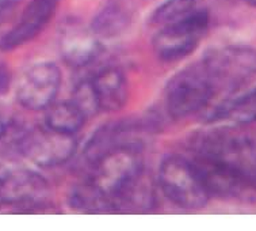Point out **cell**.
Returning a JSON list of instances; mask_svg holds the SVG:
<instances>
[{
  "label": "cell",
  "mask_w": 256,
  "mask_h": 231,
  "mask_svg": "<svg viewBox=\"0 0 256 231\" xmlns=\"http://www.w3.org/2000/svg\"><path fill=\"white\" fill-rule=\"evenodd\" d=\"M6 129H7V128H6L4 121H3V120H2V118H0V139H2V137L4 136Z\"/></svg>",
  "instance_id": "cell-22"
},
{
  "label": "cell",
  "mask_w": 256,
  "mask_h": 231,
  "mask_svg": "<svg viewBox=\"0 0 256 231\" xmlns=\"http://www.w3.org/2000/svg\"><path fill=\"white\" fill-rule=\"evenodd\" d=\"M208 28V13L191 10L186 15L164 25L154 38V52L164 62H174L188 56L200 45Z\"/></svg>",
  "instance_id": "cell-4"
},
{
  "label": "cell",
  "mask_w": 256,
  "mask_h": 231,
  "mask_svg": "<svg viewBox=\"0 0 256 231\" xmlns=\"http://www.w3.org/2000/svg\"><path fill=\"white\" fill-rule=\"evenodd\" d=\"M74 135L57 132L50 128L36 129L24 135L20 148L24 155L41 167H54L70 159L76 151Z\"/></svg>",
  "instance_id": "cell-7"
},
{
  "label": "cell",
  "mask_w": 256,
  "mask_h": 231,
  "mask_svg": "<svg viewBox=\"0 0 256 231\" xmlns=\"http://www.w3.org/2000/svg\"><path fill=\"white\" fill-rule=\"evenodd\" d=\"M86 117L79 109L76 108L72 102H64V104H52L48 108L45 123L46 127L54 129L57 132L74 135L83 127Z\"/></svg>",
  "instance_id": "cell-17"
},
{
  "label": "cell",
  "mask_w": 256,
  "mask_h": 231,
  "mask_svg": "<svg viewBox=\"0 0 256 231\" xmlns=\"http://www.w3.org/2000/svg\"><path fill=\"white\" fill-rule=\"evenodd\" d=\"M60 85V68L53 63H38L28 68L19 80L16 98L24 108L44 110L56 99Z\"/></svg>",
  "instance_id": "cell-9"
},
{
  "label": "cell",
  "mask_w": 256,
  "mask_h": 231,
  "mask_svg": "<svg viewBox=\"0 0 256 231\" xmlns=\"http://www.w3.org/2000/svg\"><path fill=\"white\" fill-rule=\"evenodd\" d=\"M7 86H8L7 72L2 71V70H0V91H3V90L7 89Z\"/></svg>",
  "instance_id": "cell-21"
},
{
  "label": "cell",
  "mask_w": 256,
  "mask_h": 231,
  "mask_svg": "<svg viewBox=\"0 0 256 231\" xmlns=\"http://www.w3.org/2000/svg\"><path fill=\"white\" fill-rule=\"evenodd\" d=\"M15 0H0V24L10 15V13L14 10Z\"/></svg>",
  "instance_id": "cell-20"
},
{
  "label": "cell",
  "mask_w": 256,
  "mask_h": 231,
  "mask_svg": "<svg viewBox=\"0 0 256 231\" xmlns=\"http://www.w3.org/2000/svg\"><path fill=\"white\" fill-rule=\"evenodd\" d=\"M214 89L202 64L190 67L175 75L166 90V105L170 116L183 118L208 106Z\"/></svg>",
  "instance_id": "cell-5"
},
{
  "label": "cell",
  "mask_w": 256,
  "mask_h": 231,
  "mask_svg": "<svg viewBox=\"0 0 256 231\" xmlns=\"http://www.w3.org/2000/svg\"><path fill=\"white\" fill-rule=\"evenodd\" d=\"M210 121H229L238 125L256 123V89L238 98L218 105L212 113Z\"/></svg>",
  "instance_id": "cell-15"
},
{
  "label": "cell",
  "mask_w": 256,
  "mask_h": 231,
  "mask_svg": "<svg viewBox=\"0 0 256 231\" xmlns=\"http://www.w3.org/2000/svg\"><path fill=\"white\" fill-rule=\"evenodd\" d=\"M70 102L79 109L86 118L98 113V101H96V97L94 93L91 80H87V82H83L79 86H76L74 91V98Z\"/></svg>",
  "instance_id": "cell-19"
},
{
  "label": "cell",
  "mask_w": 256,
  "mask_h": 231,
  "mask_svg": "<svg viewBox=\"0 0 256 231\" xmlns=\"http://www.w3.org/2000/svg\"><path fill=\"white\" fill-rule=\"evenodd\" d=\"M49 196L46 179L32 170H10L0 174V204L33 209L45 205Z\"/></svg>",
  "instance_id": "cell-8"
},
{
  "label": "cell",
  "mask_w": 256,
  "mask_h": 231,
  "mask_svg": "<svg viewBox=\"0 0 256 231\" xmlns=\"http://www.w3.org/2000/svg\"><path fill=\"white\" fill-rule=\"evenodd\" d=\"M196 0H166L154 14V24L167 25L190 13Z\"/></svg>",
  "instance_id": "cell-18"
},
{
  "label": "cell",
  "mask_w": 256,
  "mask_h": 231,
  "mask_svg": "<svg viewBox=\"0 0 256 231\" xmlns=\"http://www.w3.org/2000/svg\"><path fill=\"white\" fill-rule=\"evenodd\" d=\"M92 89L98 101L99 110L116 112L128 101V85L124 74L116 68H106L95 76Z\"/></svg>",
  "instance_id": "cell-13"
},
{
  "label": "cell",
  "mask_w": 256,
  "mask_h": 231,
  "mask_svg": "<svg viewBox=\"0 0 256 231\" xmlns=\"http://www.w3.org/2000/svg\"><path fill=\"white\" fill-rule=\"evenodd\" d=\"M158 182L164 194L179 207L196 209L209 201V193L192 162L184 158L170 156L164 159L158 171Z\"/></svg>",
  "instance_id": "cell-3"
},
{
  "label": "cell",
  "mask_w": 256,
  "mask_h": 231,
  "mask_svg": "<svg viewBox=\"0 0 256 231\" xmlns=\"http://www.w3.org/2000/svg\"><path fill=\"white\" fill-rule=\"evenodd\" d=\"M192 165L209 196L244 201L256 198V182L242 170L202 154H196Z\"/></svg>",
  "instance_id": "cell-2"
},
{
  "label": "cell",
  "mask_w": 256,
  "mask_h": 231,
  "mask_svg": "<svg viewBox=\"0 0 256 231\" xmlns=\"http://www.w3.org/2000/svg\"><path fill=\"white\" fill-rule=\"evenodd\" d=\"M102 51V45L94 33L80 29H70L60 40V53L70 67L80 68L92 63Z\"/></svg>",
  "instance_id": "cell-12"
},
{
  "label": "cell",
  "mask_w": 256,
  "mask_h": 231,
  "mask_svg": "<svg viewBox=\"0 0 256 231\" xmlns=\"http://www.w3.org/2000/svg\"><path fill=\"white\" fill-rule=\"evenodd\" d=\"M141 170L142 163L138 156V150L116 148L94 163L90 181L108 193L112 200Z\"/></svg>",
  "instance_id": "cell-6"
},
{
  "label": "cell",
  "mask_w": 256,
  "mask_h": 231,
  "mask_svg": "<svg viewBox=\"0 0 256 231\" xmlns=\"http://www.w3.org/2000/svg\"><path fill=\"white\" fill-rule=\"evenodd\" d=\"M130 22V15L118 2H110L92 22V33L98 37L112 38L124 33Z\"/></svg>",
  "instance_id": "cell-16"
},
{
  "label": "cell",
  "mask_w": 256,
  "mask_h": 231,
  "mask_svg": "<svg viewBox=\"0 0 256 231\" xmlns=\"http://www.w3.org/2000/svg\"><path fill=\"white\" fill-rule=\"evenodd\" d=\"M246 2H247L248 5L251 6V7H255L256 9V0H246Z\"/></svg>",
  "instance_id": "cell-23"
},
{
  "label": "cell",
  "mask_w": 256,
  "mask_h": 231,
  "mask_svg": "<svg viewBox=\"0 0 256 231\" xmlns=\"http://www.w3.org/2000/svg\"><path fill=\"white\" fill-rule=\"evenodd\" d=\"M202 67L217 91L232 93L256 78V49L226 45L206 53Z\"/></svg>",
  "instance_id": "cell-1"
},
{
  "label": "cell",
  "mask_w": 256,
  "mask_h": 231,
  "mask_svg": "<svg viewBox=\"0 0 256 231\" xmlns=\"http://www.w3.org/2000/svg\"><path fill=\"white\" fill-rule=\"evenodd\" d=\"M57 3L58 0H32L18 24L2 38L0 48L3 51H11L32 41L50 21Z\"/></svg>",
  "instance_id": "cell-10"
},
{
  "label": "cell",
  "mask_w": 256,
  "mask_h": 231,
  "mask_svg": "<svg viewBox=\"0 0 256 231\" xmlns=\"http://www.w3.org/2000/svg\"><path fill=\"white\" fill-rule=\"evenodd\" d=\"M70 205L76 211L88 213L116 212L112 197L91 181L76 185L70 194Z\"/></svg>",
  "instance_id": "cell-14"
},
{
  "label": "cell",
  "mask_w": 256,
  "mask_h": 231,
  "mask_svg": "<svg viewBox=\"0 0 256 231\" xmlns=\"http://www.w3.org/2000/svg\"><path fill=\"white\" fill-rule=\"evenodd\" d=\"M114 211L118 212H149L156 204V194L152 179L144 169L134 175L112 198Z\"/></svg>",
  "instance_id": "cell-11"
}]
</instances>
